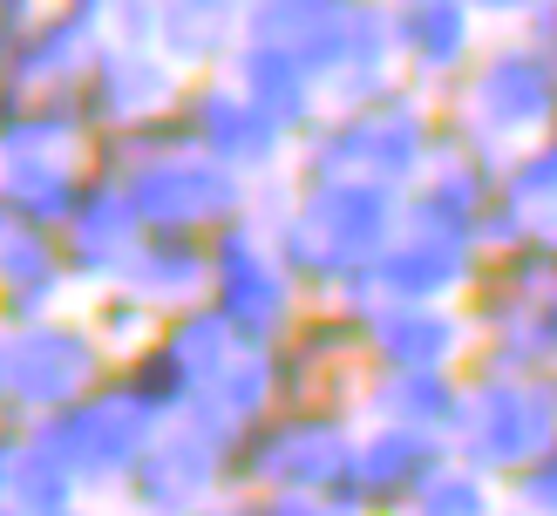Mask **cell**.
Segmentation results:
<instances>
[{
	"instance_id": "1",
	"label": "cell",
	"mask_w": 557,
	"mask_h": 516,
	"mask_svg": "<svg viewBox=\"0 0 557 516\" xmlns=\"http://www.w3.org/2000/svg\"><path fill=\"white\" fill-rule=\"evenodd\" d=\"M435 163V109L422 102V89H381L368 102H347V109H326L320 129L299 136L293 150V177L299 184H320V177H368L387 190H408L422 184V171Z\"/></svg>"
},
{
	"instance_id": "2",
	"label": "cell",
	"mask_w": 557,
	"mask_h": 516,
	"mask_svg": "<svg viewBox=\"0 0 557 516\" xmlns=\"http://www.w3.org/2000/svg\"><path fill=\"white\" fill-rule=\"evenodd\" d=\"M360 428L347 401H278L272 415L238 428L232 449V489H299L326 496L354 469Z\"/></svg>"
},
{
	"instance_id": "3",
	"label": "cell",
	"mask_w": 557,
	"mask_h": 516,
	"mask_svg": "<svg viewBox=\"0 0 557 516\" xmlns=\"http://www.w3.org/2000/svg\"><path fill=\"white\" fill-rule=\"evenodd\" d=\"M109 347L89 333L82 313H48V319H21L0 326V421L35 428L54 407L82 401L89 388L109 380Z\"/></svg>"
},
{
	"instance_id": "4",
	"label": "cell",
	"mask_w": 557,
	"mask_h": 516,
	"mask_svg": "<svg viewBox=\"0 0 557 516\" xmlns=\"http://www.w3.org/2000/svg\"><path fill=\"white\" fill-rule=\"evenodd\" d=\"M232 449H238V421L211 415L205 401H190L136 455L116 509L123 516H184V509L225 503L232 496Z\"/></svg>"
},
{
	"instance_id": "5",
	"label": "cell",
	"mask_w": 557,
	"mask_h": 516,
	"mask_svg": "<svg viewBox=\"0 0 557 516\" xmlns=\"http://www.w3.org/2000/svg\"><path fill=\"white\" fill-rule=\"evenodd\" d=\"M157 428L163 421L136 394H123L116 374H109L102 388H89L82 401H69V407H54L48 421H35V428H27V442L62 462L89 503H116L129 469H136V455L150 449Z\"/></svg>"
},
{
	"instance_id": "6",
	"label": "cell",
	"mask_w": 557,
	"mask_h": 516,
	"mask_svg": "<svg viewBox=\"0 0 557 516\" xmlns=\"http://www.w3.org/2000/svg\"><path fill=\"white\" fill-rule=\"evenodd\" d=\"M456 123L496 156L550 136L557 129V62L531 35L483 48L469 62V75L456 81Z\"/></svg>"
},
{
	"instance_id": "7",
	"label": "cell",
	"mask_w": 557,
	"mask_h": 516,
	"mask_svg": "<svg viewBox=\"0 0 557 516\" xmlns=\"http://www.w3.org/2000/svg\"><path fill=\"white\" fill-rule=\"evenodd\" d=\"M205 306L259 353H272L306 313V292L293 286V272L278 265L272 238L259 231L252 211L211 231V292H205Z\"/></svg>"
},
{
	"instance_id": "8",
	"label": "cell",
	"mask_w": 557,
	"mask_h": 516,
	"mask_svg": "<svg viewBox=\"0 0 557 516\" xmlns=\"http://www.w3.org/2000/svg\"><path fill=\"white\" fill-rule=\"evenodd\" d=\"M557 442V401L544 374H462V421L449 435L456 462L510 482L531 455Z\"/></svg>"
},
{
	"instance_id": "9",
	"label": "cell",
	"mask_w": 557,
	"mask_h": 516,
	"mask_svg": "<svg viewBox=\"0 0 557 516\" xmlns=\"http://www.w3.org/2000/svg\"><path fill=\"white\" fill-rule=\"evenodd\" d=\"M123 198L144 231H205L211 238L218 225L252 211V184L225 171V163H211L205 150H163L123 177Z\"/></svg>"
},
{
	"instance_id": "10",
	"label": "cell",
	"mask_w": 557,
	"mask_h": 516,
	"mask_svg": "<svg viewBox=\"0 0 557 516\" xmlns=\"http://www.w3.org/2000/svg\"><path fill=\"white\" fill-rule=\"evenodd\" d=\"M177 116L190 129V150H205L211 163L238 171L245 184H265V177H286L293 171V150L299 143L238 89L225 68H218V75H190L184 96H177Z\"/></svg>"
},
{
	"instance_id": "11",
	"label": "cell",
	"mask_w": 557,
	"mask_h": 516,
	"mask_svg": "<svg viewBox=\"0 0 557 516\" xmlns=\"http://www.w3.org/2000/svg\"><path fill=\"white\" fill-rule=\"evenodd\" d=\"M360 313V347L368 367H456L476 347V326L456 306H414V299H368Z\"/></svg>"
},
{
	"instance_id": "12",
	"label": "cell",
	"mask_w": 557,
	"mask_h": 516,
	"mask_svg": "<svg viewBox=\"0 0 557 516\" xmlns=\"http://www.w3.org/2000/svg\"><path fill=\"white\" fill-rule=\"evenodd\" d=\"M184 81L157 48H123V41H102L96 62L82 68L75 96H82V116L89 129H116V123H136V116H157L184 96Z\"/></svg>"
},
{
	"instance_id": "13",
	"label": "cell",
	"mask_w": 557,
	"mask_h": 516,
	"mask_svg": "<svg viewBox=\"0 0 557 516\" xmlns=\"http://www.w3.org/2000/svg\"><path fill=\"white\" fill-rule=\"evenodd\" d=\"M449 455H456L449 435L368 421L360 428V449H354V482H360V496H368V516H401L414 503V489H422Z\"/></svg>"
},
{
	"instance_id": "14",
	"label": "cell",
	"mask_w": 557,
	"mask_h": 516,
	"mask_svg": "<svg viewBox=\"0 0 557 516\" xmlns=\"http://www.w3.org/2000/svg\"><path fill=\"white\" fill-rule=\"evenodd\" d=\"M136 238H144V225H136L123 184L89 177V184H82V204L69 211V225H62V252H69L75 286L82 292L116 286L123 265H129V252H136Z\"/></svg>"
},
{
	"instance_id": "15",
	"label": "cell",
	"mask_w": 557,
	"mask_h": 516,
	"mask_svg": "<svg viewBox=\"0 0 557 516\" xmlns=\"http://www.w3.org/2000/svg\"><path fill=\"white\" fill-rule=\"evenodd\" d=\"M75 292H82V286H75V272H69L62 231L14 225L8 238H0V326L69 313Z\"/></svg>"
},
{
	"instance_id": "16",
	"label": "cell",
	"mask_w": 557,
	"mask_h": 516,
	"mask_svg": "<svg viewBox=\"0 0 557 516\" xmlns=\"http://www.w3.org/2000/svg\"><path fill=\"white\" fill-rule=\"evenodd\" d=\"M395 14V68H408L422 89H449L476 62V14L462 0H414V8H387Z\"/></svg>"
},
{
	"instance_id": "17",
	"label": "cell",
	"mask_w": 557,
	"mask_h": 516,
	"mask_svg": "<svg viewBox=\"0 0 557 516\" xmlns=\"http://www.w3.org/2000/svg\"><path fill=\"white\" fill-rule=\"evenodd\" d=\"M225 75H232L238 89L265 109L278 129L293 136V143H299L306 129H320V116L333 109V102H326V89H320V75L306 68L293 48H278V41H252V35H245V41L232 48Z\"/></svg>"
},
{
	"instance_id": "18",
	"label": "cell",
	"mask_w": 557,
	"mask_h": 516,
	"mask_svg": "<svg viewBox=\"0 0 557 516\" xmlns=\"http://www.w3.org/2000/svg\"><path fill=\"white\" fill-rule=\"evenodd\" d=\"M360 421H395V428H429L456 435L462 421V374L456 367H368L354 394Z\"/></svg>"
},
{
	"instance_id": "19",
	"label": "cell",
	"mask_w": 557,
	"mask_h": 516,
	"mask_svg": "<svg viewBox=\"0 0 557 516\" xmlns=\"http://www.w3.org/2000/svg\"><path fill=\"white\" fill-rule=\"evenodd\" d=\"M102 48V27H89L75 8H62V0H48V8L27 21V35L0 54V81L8 89H69V81H82V68L96 62Z\"/></svg>"
},
{
	"instance_id": "20",
	"label": "cell",
	"mask_w": 557,
	"mask_h": 516,
	"mask_svg": "<svg viewBox=\"0 0 557 516\" xmlns=\"http://www.w3.org/2000/svg\"><path fill=\"white\" fill-rule=\"evenodd\" d=\"M116 286H129L157 313L198 306V299L211 292V238L205 231H144Z\"/></svg>"
},
{
	"instance_id": "21",
	"label": "cell",
	"mask_w": 557,
	"mask_h": 516,
	"mask_svg": "<svg viewBox=\"0 0 557 516\" xmlns=\"http://www.w3.org/2000/svg\"><path fill=\"white\" fill-rule=\"evenodd\" d=\"M82 184H89V156H82V150H21V156H0V198L14 204L21 225L62 231L69 211L82 204Z\"/></svg>"
},
{
	"instance_id": "22",
	"label": "cell",
	"mask_w": 557,
	"mask_h": 516,
	"mask_svg": "<svg viewBox=\"0 0 557 516\" xmlns=\"http://www.w3.org/2000/svg\"><path fill=\"white\" fill-rule=\"evenodd\" d=\"M245 41L238 0H163L157 8V54L177 75H218Z\"/></svg>"
},
{
	"instance_id": "23",
	"label": "cell",
	"mask_w": 557,
	"mask_h": 516,
	"mask_svg": "<svg viewBox=\"0 0 557 516\" xmlns=\"http://www.w3.org/2000/svg\"><path fill=\"white\" fill-rule=\"evenodd\" d=\"M89 116H82L75 81L69 89H8L0 81V156L21 150H89Z\"/></svg>"
},
{
	"instance_id": "24",
	"label": "cell",
	"mask_w": 557,
	"mask_h": 516,
	"mask_svg": "<svg viewBox=\"0 0 557 516\" xmlns=\"http://www.w3.org/2000/svg\"><path fill=\"white\" fill-rule=\"evenodd\" d=\"M157 340H163V347H171L177 361H184V374H190V401H198V394L211 388V380H218V374H225V367L238 361V353H245V340H238L232 326L205 306V299H198V306H184V313H163Z\"/></svg>"
},
{
	"instance_id": "25",
	"label": "cell",
	"mask_w": 557,
	"mask_h": 516,
	"mask_svg": "<svg viewBox=\"0 0 557 516\" xmlns=\"http://www.w3.org/2000/svg\"><path fill=\"white\" fill-rule=\"evenodd\" d=\"M109 374H116V388L136 394L157 421H171V415H184V407H190V374H184V361H177V353L163 347L157 333H150L144 347H129Z\"/></svg>"
},
{
	"instance_id": "26",
	"label": "cell",
	"mask_w": 557,
	"mask_h": 516,
	"mask_svg": "<svg viewBox=\"0 0 557 516\" xmlns=\"http://www.w3.org/2000/svg\"><path fill=\"white\" fill-rule=\"evenodd\" d=\"M75 503H89L75 489V476L54 462L48 449H35V442H21V462H14V489H8V509L14 516H62V509H75Z\"/></svg>"
},
{
	"instance_id": "27",
	"label": "cell",
	"mask_w": 557,
	"mask_h": 516,
	"mask_svg": "<svg viewBox=\"0 0 557 516\" xmlns=\"http://www.w3.org/2000/svg\"><path fill=\"white\" fill-rule=\"evenodd\" d=\"M82 319H89V333L109 347V361H123L129 347H144L157 326H163V313L157 306H144L129 286H96L89 292V306H82Z\"/></svg>"
},
{
	"instance_id": "28",
	"label": "cell",
	"mask_w": 557,
	"mask_h": 516,
	"mask_svg": "<svg viewBox=\"0 0 557 516\" xmlns=\"http://www.w3.org/2000/svg\"><path fill=\"white\" fill-rule=\"evenodd\" d=\"M401 516H496V482L449 455L422 489H414V503Z\"/></svg>"
},
{
	"instance_id": "29",
	"label": "cell",
	"mask_w": 557,
	"mask_h": 516,
	"mask_svg": "<svg viewBox=\"0 0 557 516\" xmlns=\"http://www.w3.org/2000/svg\"><path fill=\"white\" fill-rule=\"evenodd\" d=\"M510 509H523V516H557V442L544 455H531L510 476Z\"/></svg>"
},
{
	"instance_id": "30",
	"label": "cell",
	"mask_w": 557,
	"mask_h": 516,
	"mask_svg": "<svg viewBox=\"0 0 557 516\" xmlns=\"http://www.w3.org/2000/svg\"><path fill=\"white\" fill-rule=\"evenodd\" d=\"M218 516H333L320 496H299V489H232Z\"/></svg>"
},
{
	"instance_id": "31",
	"label": "cell",
	"mask_w": 557,
	"mask_h": 516,
	"mask_svg": "<svg viewBox=\"0 0 557 516\" xmlns=\"http://www.w3.org/2000/svg\"><path fill=\"white\" fill-rule=\"evenodd\" d=\"M41 8H48V0H0V54L27 35V21H35Z\"/></svg>"
},
{
	"instance_id": "32",
	"label": "cell",
	"mask_w": 557,
	"mask_h": 516,
	"mask_svg": "<svg viewBox=\"0 0 557 516\" xmlns=\"http://www.w3.org/2000/svg\"><path fill=\"white\" fill-rule=\"evenodd\" d=\"M21 442H27V428L0 421V509H8V489H14V462H21Z\"/></svg>"
},
{
	"instance_id": "33",
	"label": "cell",
	"mask_w": 557,
	"mask_h": 516,
	"mask_svg": "<svg viewBox=\"0 0 557 516\" xmlns=\"http://www.w3.org/2000/svg\"><path fill=\"white\" fill-rule=\"evenodd\" d=\"M469 14H490V21H531L537 8H550V0H462Z\"/></svg>"
},
{
	"instance_id": "34",
	"label": "cell",
	"mask_w": 557,
	"mask_h": 516,
	"mask_svg": "<svg viewBox=\"0 0 557 516\" xmlns=\"http://www.w3.org/2000/svg\"><path fill=\"white\" fill-rule=\"evenodd\" d=\"M14 225H21V217H14V204H8V198H0V238H8Z\"/></svg>"
},
{
	"instance_id": "35",
	"label": "cell",
	"mask_w": 557,
	"mask_h": 516,
	"mask_svg": "<svg viewBox=\"0 0 557 516\" xmlns=\"http://www.w3.org/2000/svg\"><path fill=\"white\" fill-rule=\"evenodd\" d=\"M0 516H14V509H0ZM62 516H96V503H75V509H62Z\"/></svg>"
},
{
	"instance_id": "36",
	"label": "cell",
	"mask_w": 557,
	"mask_h": 516,
	"mask_svg": "<svg viewBox=\"0 0 557 516\" xmlns=\"http://www.w3.org/2000/svg\"><path fill=\"white\" fill-rule=\"evenodd\" d=\"M496 516H523V509H496Z\"/></svg>"
},
{
	"instance_id": "37",
	"label": "cell",
	"mask_w": 557,
	"mask_h": 516,
	"mask_svg": "<svg viewBox=\"0 0 557 516\" xmlns=\"http://www.w3.org/2000/svg\"><path fill=\"white\" fill-rule=\"evenodd\" d=\"M238 8H259V0H238Z\"/></svg>"
}]
</instances>
